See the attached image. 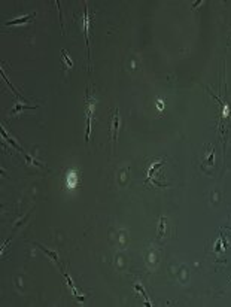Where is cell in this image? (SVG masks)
<instances>
[{
  "label": "cell",
  "mask_w": 231,
  "mask_h": 307,
  "mask_svg": "<svg viewBox=\"0 0 231 307\" xmlns=\"http://www.w3.org/2000/svg\"><path fill=\"white\" fill-rule=\"evenodd\" d=\"M33 16H34V14H31V15H26V16H22V18H15V19H11V21H8V22H6V26L22 24V22H26V21H30Z\"/></svg>",
  "instance_id": "obj_1"
},
{
  "label": "cell",
  "mask_w": 231,
  "mask_h": 307,
  "mask_svg": "<svg viewBox=\"0 0 231 307\" xmlns=\"http://www.w3.org/2000/svg\"><path fill=\"white\" fill-rule=\"evenodd\" d=\"M118 127H119V116H118V110H117L115 112V116H113V140H117Z\"/></svg>",
  "instance_id": "obj_2"
},
{
  "label": "cell",
  "mask_w": 231,
  "mask_h": 307,
  "mask_svg": "<svg viewBox=\"0 0 231 307\" xmlns=\"http://www.w3.org/2000/svg\"><path fill=\"white\" fill-rule=\"evenodd\" d=\"M39 248H40V249H42V250H43V252H45L46 255H48V256H49L51 259H54L55 263H58V255H57L55 252H49L48 249H46V248H43V246H39Z\"/></svg>",
  "instance_id": "obj_3"
},
{
  "label": "cell",
  "mask_w": 231,
  "mask_h": 307,
  "mask_svg": "<svg viewBox=\"0 0 231 307\" xmlns=\"http://www.w3.org/2000/svg\"><path fill=\"white\" fill-rule=\"evenodd\" d=\"M134 288H136V289H137L139 292H140V294H142V295L145 297V300H146V306H152V304L149 303V300H148V295H146V292H145V289H143V288H142L140 285H139V283H136V285H134Z\"/></svg>",
  "instance_id": "obj_4"
},
{
  "label": "cell",
  "mask_w": 231,
  "mask_h": 307,
  "mask_svg": "<svg viewBox=\"0 0 231 307\" xmlns=\"http://www.w3.org/2000/svg\"><path fill=\"white\" fill-rule=\"evenodd\" d=\"M2 134H3V137H5V139H6V140L9 142V143H11L12 146H15V148H16L18 151H21V152H22V149H21V148H19V146H18V145L15 143V142H14V140H12V139H11V137H9V136H8L6 133H5V130H2ZM22 154H24V152H22Z\"/></svg>",
  "instance_id": "obj_5"
},
{
  "label": "cell",
  "mask_w": 231,
  "mask_h": 307,
  "mask_svg": "<svg viewBox=\"0 0 231 307\" xmlns=\"http://www.w3.org/2000/svg\"><path fill=\"white\" fill-rule=\"evenodd\" d=\"M61 55H63V60L67 63V66H69V67H72V66H73V64H72V61L69 60V55H67V52H66V51H61Z\"/></svg>",
  "instance_id": "obj_6"
},
{
  "label": "cell",
  "mask_w": 231,
  "mask_h": 307,
  "mask_svg": "<svg viewBox=\"0 0 231 307\" xmlns=\"http://www.w3.org/2000/svg\"><path fill=\"white\" fill-rule=\"evenodd\" d=\"M164 218H161V224H159V233H158V235L161 237V235H163V230H164Z\"/></svg>",
  "instance_id": "obj_7"
},
{
  "label": "cell",
  "mask_w": 231,
  "mask_h": 307,
  "mask_svg": "<svg viewBox=\"0 0 231 307\" xmlns=\"http://www.w3.org/2000/svg\"><path fill=\"white\" fill-rule=\"evenodd\" d=\"M221 242H222V239H219V240L216 242V245H215V252H219V250H221Z\"/></svg>",
  "instance_id": "obj_8"
},
{
  "label": "cell",
  "mask_w": 231,
  "mask_h": 307,
  "mask_svg": "<svg viewBox=\"0 0 231 307\" xmlns=\"http://www.w3.org/2000/svg\"><path fill=\"white\" fill-rule=\"evenodd\" d=\"M224 228H228V230H230V231H231V227H230V225H225V227H224Z\"/></svg>",
  "instance_id": "obj_9"
}]
</instances>
